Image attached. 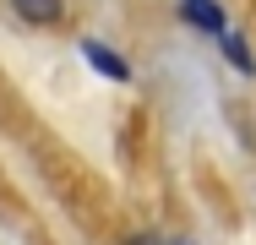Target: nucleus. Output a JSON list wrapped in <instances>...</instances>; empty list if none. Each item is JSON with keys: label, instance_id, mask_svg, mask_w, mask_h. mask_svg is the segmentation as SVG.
Masks as SVG:
<instances>
[{"label": "nucleus", "instance_id": "obj_2", "mask_svg": "<svg viewBox=\"0 0 256 245\" xmlns=\"http://www.w3.org/2000/svg\"><path fill=\"white\" fill-rule=\"evenodd\" d=\"M180 16H186L191 28H202V33H212V38H224V33H229V22H224L218 0H180Z\"/></svg>", "mask_w": 256, "mask_h": 245}, {"label": "nucleus", "instance_id": "obj_4", "mask_svg": "<svg viewBox=\"0 0 256 245\" xmlns=\"http://www.w3.org/2000/svg\"><path fill=\"white\" fill-rule=\"evenodd\" d=\"M218 44H224V54H229V66H234V71H256V54H251V44H246L240 33H224Z\"/></svg>", "mask_w": 256, "mask_h": 245}, {"label": "nucleus", "instance_id": "obj_3", "mask_svg": "<svg viewBox=\"0 0 256 245\" xmlns=\"http://www.w3.org/2000/svg\"><path fill=\"white\" fill-rule=\"evenodd\" d=\"M11 11H16L22 22H33V28H50V22H60L66 0H11Z\"/></svg>", "mask_w": 256, "mask_h": 245}, {"label": "nucleus", "instance_id": "obj_1", "mask_svg": "<svg viewBox=\"0 0 256 245\" xmlns=\"http://www.w3.org/2000/svg\"><path fill=\"white\" fill-rule=\"evenodd\" d=\"M82 60H88L98 76H109V82H131V66H126L109 44H98V38H82Z\"/></svg>", "mask_w": 256, "mask_h": 245}]
</instances>
